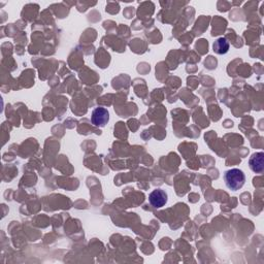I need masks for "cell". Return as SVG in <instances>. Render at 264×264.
Returning a JSON list of instances; mask_svg holds the SVG:
<instances>
[{"label": "cell", "instance_id": "3", "mask_svg": "<svg viewBox=\"0 0 264 264\" xmlns=\"http://www.w3.org/2000/svg\"><path fill=\"white\" fill-rule=\"evenodd\" d=\"M167 201H169V196H167V193L162 189L154 190L149 196V202L155 209L163 207L167 203Z\"/></svg>", "mask_w": 264, "mask_h": 264}, {"label": "cell", "instance_id": "5", "mask_svg": "<svg viewBox=\"0 0 264 264\" xmlns=\"http://www.w3.org/2000/svg\"><path fill=\"white\" fill-rule=\"evenodd\" d=\"M213 50L216 54L224 55L229 51V43L225 37H220L213 45Z\"/></svg>", "mask_w": 264, "mask_h": 264}, {"label": "cell", "instance_id": "4", "mask_svg": "<svg viewBox=\"0 0 264 264\" xmlns=\"http://www.w3.org/2000/svg\"><path fill=\"white\" fill-rule=\"evenodd\" d=\"M250 169L256 173H262L264 171V153L258 152L254 153L249 160Z\"/></svg>", "mask_w": 264, "mask_h": 264}, {"label": "cell", "instance_id": "1", "mask_svg": "<svg viewBox=\"0 0 264 264\" xmlns=\"http://www.w3.org/2000/svg\"><path fill=\"white\" fill-rule=\"evenodd\" d=\"M224 181L226 186L233 191L242 189L246 182V175L243 171L238 169H233L224 173Z\"/></svg>", "mask_w": 264, "mask_h": 264}, {"label": "cell", "instance_id": "2", "mask_svg": "<svg viewBox=\"0 0 264 264\" xmlns=\"http://www.w3.org/2000/svg\"><path fill=\"white\" fill-rule=\"evenodd\" d=\"M109 121V113L105 108H96L92 111L91 122L96 127H105Z\"/></svg>", "mask_w": 264, "mask_h": 264}]
</instances>
